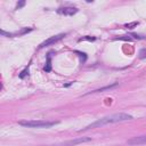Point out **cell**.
Here are the masks:
<instances>
[{"label":"cell","instance_id":"30bf717a","mask_svg":"<svg viewBox=\"0 0 146 146\" xmlns=\"http://www.w3.org/2000/svg\"><path fill=\"white\" fill-rule=\"evenodd\" d=\"M138 25V22H132V23H129V24H125L124 25V27H127V29H133L135 26H137Z\"/></svg>","mask_w":146,"mask_h":146},{"label":"cell","instance_id":"277c9868","mask_svg":"<svg viewBox=\"0 0 146 146\" xmlns=\"http://www.w3.org/2000/svg\"><path fill=\"white\" fill-rule=\"evenodd\" d=\"M90 140H91L90 137H81V138L67 140V141H64V143H60V144H57V145H54V146H74V145H78V144H81V143H86V141H90Z\"/></svg>","mask_w":146,"mask_h":146},{"label":"cell","instance_id":"5bb4252c","mask_svg":"<svg viewBox=\"0 0 146 146\" xmlns=\"http://www.w3.org/2000/svg\"><path fill=\"white\" fill-rule=\"evenodd\" d=\"M117 39H120V40H128V41L131 40V38H129V36H128V38H127V36H119Z\"/></svg>","mask_w":146,"mask_h":146},{"label":"cell","instance_id":"9c48e42d","mask_svg":"<svg viewBox=\"0 0 146 146\" xmlns=\"http://www.w3.org/2000/svg\"><path fill=\"white\" fill-rule=\"evenodd\" d=\"M138 56H139L140 59L146 58V48H141V49L139 50V52H138Z\"/></svg>","mask_w":146,"mask_h":146},{"label":"cell","instance_id":"3957f363","mask_svg":"<svg viewBox=\"0 0 146 146\" xmlns=\"http://www.w3.org/2000/svg\"><path fill=\"white\" fill-rule=\"evenodd\" d=\"M66 35V33H59V34H57V35H54V36H50V38H48L47 40H44L39 47L40 48H43V47H48V46H51V44H54V43H56V42H58V41H60L64 36Z\"/></svg>","mask_w":146,"mask_h":146},{"label":"cell","instance_id":"7a4b0ae2","mask_svg":"<svg viewBox=\"0 0 146 146\" xmlns=\"http://www.w3.org/2000/svg\"><path fill=\"white\" fill-rule=\"evenodd\" d=\"M58 122L56 121H43V120H26V121H18L19 125H23L25 128H50Z\"/></svg>","mask_w":146,"mask_h":146},{"label":"cell","instance_id":"7c38bea8","mask_svg":"<svg viewBox=\"0 0 146 146\" xmlns=\"http://www.w3.org/2000/svg\"><path fill=\"white\" fill-rule=\"evenodd\" d=\"M83 40H89V41H91V40H95V38H91V36H84V38H80V39H79V41H83Z\"/></svg>","mask_w":146,"mask_h":146},{"label":"cell","instance_id":"6da1fadb","mask_svg":"<svg viewBox=\"0 0 146 146\" xmlns=\"http://www.w3.org/2000/svg\"><path fill=\"white\" fill-rule=\"evenodd\" d=\"M132 119L133 117L130 114H127V113H116V114H113V115H108V116H104L102 119H98L97 121L90 123L89 125H87L82 130H89V129H94V128H99V127H103L105 124L124 122V121H129V120H132ZM82 130H80V131H82Z\"/></svg>","mask_w":146,"mask_h":146},{"label":"cell","instance_id":"8fae6325","mask_svg":"<svg viewBox=\"0 0 146 146\" xmlns=\"http://www.w3.org/2000/svg\"><path fill=\"white\" fill-rule=\"evenodd\" d=\"M25 5V1H19V2H17V6H16V9H19V8H22L23 6Z\"/></svg>","mask_w":146,"mask_h":146},{"label":"cell","instance_id":"ba28073f","mask_svg":"<svg viewBox=\"0 0 146 146\" xmlns=\"http://www.w3.org/2000/svg\"><path fill=\"white\" fill-rule=\"evenodd\" d=\"M50 52L48 54V56H47V65L44 66V71L46 72H49L50 70H51V64H50Z\"/></svg>","mask_w":146,"mask_h":146},{"label":"cell","instance_id":"8992f818","mask_svg":"<svg viewBox=\"0 0 146 146\" xmlns=\"http://www.w3.org/2000/svg\"><path fill=\"white\" fill-rule=\"evenodd\" d=\"M129 145H144L146 144V135L145 136H139V137H133L128 140Z\"/></svg>","mask_w":146,"mask_h":146},{"label":"cell","instance_id":"5b68a950","mask_svg":"<svg viewBox=\"0 0 146 146\" xmlns=\"http://www.w3.org/2000/svg\"><path fill=\"white\" fill-rule=\"evenodd\" d=\"M78 8L76 7H71V6H67V7H60L57 9V13L60 14V15H66V16H72L74 14L78 13Z\"/></svg>","mask_w":146,"mask_h":146},{"label":"cell","instance_id":"52a82bcc","mask_svg":"<svg viewBox=\"0 0 146 146\" xmlns=\"http://www.w3.org/2000/svg\"><path fill=\"white\" fill-rule=\"evenodd\" d=\"M117 86H119V83H117V82H114V83L108 84V86H105V87H103V88H99V89H95V90H92V91H89V92H87V95H89V94H95V92H102V91H105V90H111V89H113V88H115V87H117Z\"/></svg>","mask_w":146,"mask_h":146},{"label":"cell","instance_id":"4fadbf2b","mask_svg":"<svg viewBox=\"0 0 146 146\" xmlns=\"http://www.w3.org/2000/svg\"><path fill=\"white\" fill-rule=\"evenodd\" d=\"M27 73H29V70L26 68V70H24V71H23L21 74H19V78H21V79H23V78H24V76H25Z\"/></svg>","mask_w":146,"mask_h":146}]
</instances>
